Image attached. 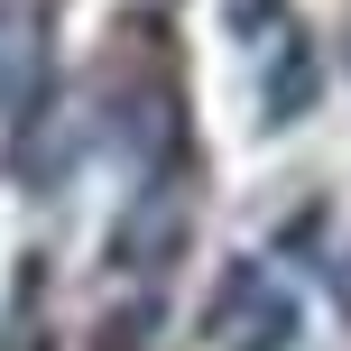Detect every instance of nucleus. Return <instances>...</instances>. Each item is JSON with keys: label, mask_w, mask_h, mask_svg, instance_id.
Here are the masks:
<instances>
[{"label": "nucleus", "mask_w": 351, "mask_h": 351, "mask_svg": "<svg viewBox=\"0 0 351 351\" xmlns=\"http://www.w3.org/2000/svg\"><path fill=\"white\" fill-rule=\"evenodd\" d=\"M213 333H222L231 351H287V333H296V305H287V287H268L259 268H241V278L222 287Z\"/></svg>", "instance_id": "1"}]
</instances>
